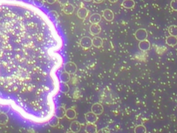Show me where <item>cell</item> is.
Wrapping results in <instances>:
<instances>
[{
  "label": "cell",
  "instance_id": "obj_1",
  "mask_svg": "<svg viewBox=\"0 0 177 133\" xmlns=\"http://www.w3.org/2000/svg\"><path fill=\"white\" fill-rule=\"evenodd\" d=\"M134 36L136 39L139 41H142L144 40H146L148 34H147V31L144 29H139L135 32Z\"/></svg>",
  "mask_w": 177,
  "mask_h": 133
},
{
  "label": "cell",
  "instance_id": "obj_2",
  "mask_svg": "<svg viewBox=\"0 0 177 133\" xmlns=\"http://www.w3.org/2000/svg\"><path fill=\"white\" fill-rule=\"evenodd\" d=\"M64 70L67 73H70V74H74L76 73L77 70V65L73 62H68L64 65Z\"/></svg>",
  "mask_w": 177,
  "mask_h": 133
},
{
  "label": "cell",
  "instance_id": "obj_3",
  "mask_svg": "<svg viewBox=\"0 0 177 133\" xmlns=\"http://www.w3.org/2000/svg\"><path fill=\"white\" fill-rule=\"evenodd\" d=\"M80 46L84 49H86V50L87 49H89L93 45L92 44V39L88 36H84L80 39Z\"/></svg>",
  "mask_w": 177,
  "mask_h": 133
},
{
  "label": "cell",
  "instance_id": "obj_4",
  "mask_svg": "<svg viewBox=\"0 0 177 133\" xmlns=\"http://www.w3.org/2000/svg\"><path fill=\"white\" fill-rule=\"evenodd\" d=\"M91 112H93L94 114H96V115H100L103 114V111H104V108L103 106L102 105V104L99 103H96L91 106Z\"/></svg>",
  "mask_w": 177,
  "mask_h": 133
},
{
  "label": "cell",
  "instance_id": "obj_5",
  "mask_svg": "<svg viewBox=\"0 0 177 133\" xmlns=\"http://www.w3.org/2000/svg\"><path fill=\"white\" fill-rule=\"evenodd\" d=\"M98 115L94 114L92 112H89L84 114V117L87 123H91V124H95L98 120Z\"/></svg>",
  "mask_w": 177,
  "mask_h": 133
},
{
  "label": "cell",
  "instance_id": "obj_6",
  "mask_svg": "<svg viewBox=\"0 0 177 133\" xmlns=\"http://www.w3.org/2000/svg\"><path fill=\"white\" fill-rule=\"evenodd\" d=\"M103 17L107 22H111L113 21V18H114V14H113L111 10L107 9L104 10L103 12Z\"/></svg>",
  "mask_w": 177,
  "mask_h": 133
},
{
  "label": "cell",
  "instance_id": "obj_7",
  "mask_svg": "<svg viewBox=\"0 0 177 133\" xmlns=\"http://www.w3.org/2000/svg\"><path fill=\"white\" fill-rule=\"evenodd\" d=\"M89 32L92 36H98L101 32V27L98 24H91L90 29H89Z\"/></svg>",
  "mask_w": 177,
  "mask_h": 133
},
{
  "label": "cell",
  "instance_id": "obj_8",
  "mask_svg": "<svg viewBox=\"0 0 177 133\" xmlns=\"http://www.w3.org/2000/svg\"><path fill=\"white\" fill-rule=\"evenodd\" d=\"M89 13V10L84 8V7H81L80 9H78V11L77 12V15L80 19H84L87 18V17H88Z\"/></svg>",
  "mask_w": 177,
  "mask_h": 133
},
{
  "label": "cell",
  "instance_id": "obj_9",
  "mask_svg": "<svg viewBox=\"0 0 177 133\" xmlns=\"http://www.w3.org/2000/svg\"><path fill=\"white\" fill-rule=\"evenodd\" d=\"M66 109L64 106H60L57 108L55 112V117H56L59 119H63L66 115Z\"/></svg>",
  "mask_w": 177,
  "mask_h": 133
},
{
  "label": "cell",
  "instance_id": "obj_10",
  "mask_svg": "<svg viewBox=\"0 0 177 133\" xmlns=\"http://www.w3.org/2000/svg\"><path fill=\"white\" fill-rule=\"evenodd\" d=\"M139 47L140 50L143 51H147L149 50L150 49V43L147 40H144L142 41H140L139 44Z\"/></svg>",
  "mask_w": 177,
  "mask_h": 133
},
{
  "label": "cell",
  "instance_id": "obj_11",
  "mask_svg": "<svg viewBox=\"0 0 177 133\" xmlns=\"http://www.w3.org/2000/svg\"><path fill=\"white\" fill-rule=\"evenodd\" d=\"M75 8L73 6V4L70 3H67V4L64 5V8L62 9V11L66 15H71L74 13Z\"/></svg>",
  "mask_w": 177,
  "mask_h": 133
},
{
  "label": "cell",
  "instance_id": "obj_12",
  "mask_svg": "<svg viewBox=\"0 0 177 133\" xmlns=\"http://www.w3.org/2000/svg\"><path fill=\"white\" fill-rule=\"evenodd\" d=\"M81 129V125L77 121H74L70 125V130L72 132H78Z\"/></svg>",
  "mask_w": 177,
  "mask_h": 133
},
{
  "label": "cell",
  "instance_id": "obj_13",
  "mask_svg": "<svg viewBox=\"0 0 177 133\" xmlns=\"http://www.w3.org/2000/svg\"><path fill=\"white\" fill-rule=\"evenodd\" d=\"M92 44L96 48H100L103 44V39L97 36H94L93 38L92 39Z\"/></svg>",
  "mask_w": 177,
  "mask_h": 133
},
{
  "label": "cell",
  "instance_id": "obj_14",
  "mask_svg": "<svg viewBox=\"0 0 177 133\" xmlns=\"http://www.w3.org/2000/svg\"><path fill=\"white\" fill-rule=\"evenodd\" d=\"M102 16L99 13H93L89 18V22L91 24H98L101 21Z\"/></svg>",
  "mask_w": 177,
  "mask_h": 133
},
{
  "label": "cell",
  "instance_id": "obj_15",
  "mask_svg": "<svg viewBox=\"0 0 177 133\" xmlns=\"http://www.w3.org/2000/svg\"><path fill=\"white\" fill-rule=\"evenodd\" d=\"M166 44L169 46H175L177 44V37L169 36L166 38Z\"/></svg>",
  "mask_w": 177,
  "mask_h": 133
},
{
  "label": "cell",
  "instance_id": "obj_16",
  "mask_svg": "<svg viewBox=\"0 0 177 133\" xmlns=\"http://www.w3.org/2000/svg\"><path fill=\"white\" fill-rule=\"evenodd\" d=\"M85 132L87 133H96L98 132L97 130V125L95 124L88 123L86 125Z\"/></svg>",
  "mask_w": 177,
  "mask_h": 133
},
{
  "label": "cell",
  "instance_id": "obj_17",
  "mask_svg": "<svg viewBox=\"0 0 177 133\" xmlns=\"http://www.w3.org/2000/svg\"><path fill=\"white\" fill-rule=\"evenodd\" d=\"M68 119L73 120L76 117V110L73 108H69L66 110V115H65Z\"/></svg>",
  "mask_w": 177,
  "mask_h": 133
},
{
  "label": "cell",
  "instance_id": "obj_18",
  "mask_svg": "<svg viewBox=\"0 0 177 133\" xmlns=\"http://www.w3.org/2000/svg\"><path fill=\"white\" fill-rule=\"evenodd\" d=\"M60 80H61L62 83H67L69 82L70 79H71V74L69 73H67V71H63L60 74Z\"/></svg>",
  "mask_w": 177,
  "mask_h": 133
},
{
  "label": "cell",
  "instance_id": "obj_19",
  "mask_svg": "<svg viewBox=\"0 0 177 133\" xmlns=\"http://www.w3.org/2000/svg\"><path fill=\"white\" fill-rule=\"evenodd\" d=\"M122 6L127 9H131L135 6V2L134 0H124Z\"/></svg>",
  "mask_w": 177,
  "mask_h": 133
},
{
  "label": "cell",
  "instance_id": "obj_20",
  "mask_svg": "<svg viewBox=\"0 0 177 133\" xmlns=\"http://www.w3.org/2000/svg\"><path fill=\"white\" fill-rule=\"evenodd\" d=\"M8 122V117L6 113H0V125H6Z\"/></svg>",
  "mask_w": 177,
  "mask_h": 133
},
{
  "label": "cell",
  "instance_id": "obj_21",
  "mask_svg": "<svg viewBox=\"0 0 177 133\" xmlns=\"http://www.w3.org/2000/svg\"><path fill=\"white\" fill-rule=\"evenodd\" d=\"M135 133H146L147 129L143 125H139L135 128L134 129Z\"/></svg>",
  "mask_w": 177,
  "mask_h": 133
},
{
  "label": "cell",
  "instance_id": "obj_22",
  "mask_svg": "<svg viewBox=\"0 0 177 133\" xmlns=\"http://www.w3.org/2000/svg\"><path fill=\"white\" fill-rule=\"evenodd\" d=\"M168 32L170 36L177 37V26L176 25H171L168 28Z\"/></svg>",
  "mask_w": 177,
  "mask_h": 133
},
{
  "label": "cell",
  "instance_id": "obj_23",
  "mask_svg": "<svg viewBox=\"0 0 177 133\" xmlns=\"http://www.w3.org/2000/svg\"><path fill=\"white\" fill-rule=\"evenodd\" d=\"M48 124L51 127H56L59 125V119L57 118L56 117H53V119L48 122Z\"/></svg>",
  "mask_w": 177,
  "mask_h": 133
},
{
  "label": "cell",
  "instance_id": "obj_24",
  "mask_svg": "<svg viewBox=\"0 0 177 133\" xmlns=\"http://www.w3.org/2000/svg\"><path fill=\"white\" fill-rule=\"evenodd\" d=\"M60 90L62 93H67L69 91V86L67 85V83H62L61 87H60Z\"/></svg>",
  "mask_w": 177,
  "mask_h": 133
},
{
  "label": "cell",
  "instance_id": "obj_25",
  "mask_svg": "<svg viewBox=\"0 0 177 133\" xmlns=\"http://www.w3.org/2000/svg\"><path fill=\"white\" fill-rule=\"evenodd\" d=\"M170 7L174 11H177V0H172L170 2Z\"/></svg>",
  "mask_w": 177,
  "mask_h": 133
},
{
  "label": "cell",
  "instance_id": "obj_26",
  "mask_svg": "<svg viewBox=\"0 0 177 133\" xmlns=\"http://www.w3.org/2000/svg\"><path fill=\"white\" fill-rule=\"evenodd\" d=\"M57 1L60 4L62 5V6H64V5L69 3V0H57Z\"/></svg>",
  "mask_w": 177,
  "mask_h": 133
},
{
  "label": "cell",
  "instance_id": "obj_27",
  "mask_svg": "<svg viewBox=\"0 0 177 133\" xmlns=\"http://www.w3.org/2000/svg\"><path fill=\"white\" fill-rule=\"evenodd\" d=\"M99 132H110V130L108 129V128H105L100 130Z\"/></svg>",
  "mask_w": 177,
  "mask_h": 133
},
{
  "label": "cell",
  "instance_id": "obj_28",
  "mask_svg": "<svg viewBox=\"0 0 177 133\" xmlns=\"http://www.w3.org/2000/svg\"><path fill=\"white\" fill-rule=\"evenodd\" d=\"M57 1V0H47V2L49 4H53L55 3V2Z\"/></svg>",
  "mask_w": 177,
  "mask_h": 133
},
{
  "label": "cell",
  "instance_id": "obj_29",
  "mask_svg": "<svg viewBox=\"0 0 177 133\" xmlns=\"http://www.w3.org/2000/svg\"><path fill=\"white\" fill-rule=\"evenodd\" d=\"M93 1L96 4H100L104 1V0H93Z\"/></svg>",
  "mask_w": 177,
  "mask_h": 133
},
{
  "label": "cell",
  "instance_id": "obj_30",
  "mask_svg": "<svg viewBox=\"0 0 177 133\" xmlns=\"http://www.w3.org/2000/svg\"><path fill=\"white\" fill-rule=\"evenodd\" d=\"M118 1V0H109V2H110V3H112V4H114L116 3Z\"/></svg>",
  "mask_w": 177,
  "mask_h": 133
},
{
  "label": "cell",
  "instance_id": "obj_31",
  "mask_svg": "<svg viewBox=\"0 0 177 133\" xmlns=\"http://www.w3.org/2000/svg\"><path fill=\"white\" fill-rule=\"evenodd\" d=\"M37 1L41 2V3H44V0H37Z\"/></svg>",
  "mask_w": 177,
  "mask_h": 133
},
{
  "label": "cell",
  "instance_id": "obj_32",
  "mask_svg": "<svg viewBox=\"0 0 177 133\" xmlns=\"http://www.w3.org/2000/svg\"><path fill=\"white\" fill-rule=\"evenodd\" d=\"M84 1L86 2H90L92 1V0H84Z\"/></svg>",
  "mask_w": 177,
  "mask_h": 133
}]
</instances>
